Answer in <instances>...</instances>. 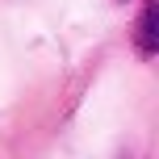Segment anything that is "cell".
Wrapping results in <instances>:
<instances>
[{
  "label": "cell",
  "instance_id": "6da1fadb",
  "mask_svg": "<svg viewBox=\"0 0 159 159\" xmlns=\"http://www.w3.org/2000/svg\"><path fill=\"white\" fill-rule=\"evenodd\" d=\"M155 21H159V0H147V4H143V17H138V50H143V55H155V50H159Z\"/></svg>",
  "mask_w": 159,
  "mask_h": 159
}]
</instances>
